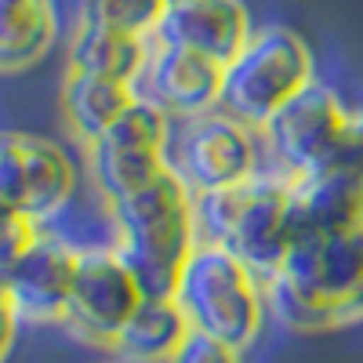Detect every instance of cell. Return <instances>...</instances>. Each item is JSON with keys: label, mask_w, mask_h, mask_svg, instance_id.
<instances>
[{"label": "cell", "mask_w": 363, "mask_h": 363, "mask_svg": "<svg viewBox=\"0 0 363 363\" xmlns=\"http://www.w3.org/2000/svg\"><path fill=\"white\" fill-rule=\"evenodd\" d=\"M164 11L167 0H80V22H95L135 37H153Z\"/></svg>", "instance_id": "obj_19"}, {"label": "cell", "mask_w": 363, "mask_h": 363, "mask_svg": "<svg viewBox=\"0 0 363 363\" xmlns=\"http://www.w3.org/2000/svg\"><path fill=\"white\" fill-rule=\"evenodd\" d=\"M44 225L29 222L22 215H11V211H0V280L11 272V265L22 258V251L37 240Z\"/></svg>", "instance_id": "obj_21"}, {"label": "cell", "mask_w": 363, "mask_h": 363, "mask_svg": "<svg viewBox=\"0 0 363 363\" xmlns=\"http://www.w3.org/2000/svg\"><path fill=\"white\" fill-rule=\"evenodd\" d=\"M330 171V167H327ZM335 171H352L363 178V102L352 106V120H349V135L342 142V153L335 160Z\"/></svg>", "instance_id": "obj_23"}, {"label": "cell", "mask_w": 363, "mask_h": 363, "mask_svg": "<svg viewBox=\"0 0 363 363\" xmlns=\"http://www.w3.org/2000/svg\"><path fill=\"white\" fill-rule=\"evenodd\" d=\"M167 4H178V0H167Z\"/></svg>", "instance_id": "obj_25"}, {"label": "cell", "mask_w": 363, "mask_h": 363, "mask_svg": "<svg viewBox=\"0 0 363 363\" xmlns=\"http://www.w3.org/2000/svg\"><path fill=\"white\" fill-rule=\"evenodd\" d=\"M142 291L131 277L124 258L116 247H80L77 255V272H73V291L62 323L69 335L91 345H109L124 330L131 313L138 309Z\"/></svg>", "instance_id": "obj_10"}, {"label": "cell", "mask_w": 363, "mask_h": 363, "mask_svg": "<svg viewBox=\"0 0 363 363\" xmlns=\"http://www.w3.org/2000/svg\"><path fill=\"white\" fill-rule=\"evenodd\" d=\"M313 80V51L306 48V40L287 26H265L255 29L251 40L222 66L218 109L244 120L247 128H262Z\"/></svg>", "instance_id": "obj_4"}, {"label": "cell", "mask_w": 363, "mask_h": 363, "mask_svg": "<svg viewBox=\"0 0 363 363\" xmlns=\"http://www.w3.org/2000/svg\"><path fill=\"white\" fill-rule=\"evenodd\" d=\"M116 363H128V359H116Z\"/></svg>", "instance_id": "obj_26"}, {"label": "cell", "mask_w": 363, "mask_h": 363, "mask_svg": "<svg viewBox=\"0 0 363 363\" xmlns=\"http://www.w3.org/2000/svg\"><path fill=\"white\" fill-rule=\"evenodd\" d=\"M135 102V87L124 80H109V77H95V73H77L69 69L66 87H62V109L69 128L80 135V142H95L102 138L113 120Z\"/></svg>", "instance_id": "obj_18"}, {"label": "cell", "mask_w": 363, "mask_h": 363, "mask_svg": "<svg viewBox=\"0 0 363 363\" xmlns=\"http://www.w3.org/2000/svg\"><path fill=\"white\" fill-rule=\"evenodd\" d=\"M135 95L160 106L167 116H200L222 102V66L149 37V55L135 80Z\"/></svg>", "instance_id": "obj_12"}, {"label": "cell", "mask_w": 363, "mask_h": 363, "mask_svg": "<svg viewBox=\"0 0 363 363\" xmlns=\"http://www.w3.org/2000/svg\"><path fill=\"white\" fill-rule=\"evenodd\" d=\"M287 225H291V244L306 236L363 225V178L335 167L291 178Z\"/></svg>", "instance_id": "obj_14"}, {"label": "cell", "mask_w": 363, "mask_h": 363, "mask_svg": "<svg viewBox=\"0 0 363 363\" xmlns=\"http://www.w3.org/2000/svg\"><path fill=\"white\" fill-rule=\"evenodd\" d=\"M58 37L55 0H0V73L37 66Z\"/></svg>", "instance_id": "obj_15"}, {"label": "cell", "mask_w": 363, "mask_h": 363, "mask_svg": "<svg viewBox=\"0 0 363 363\" xmlns=\"http://www.w3.org/2000/svg\"><path fill=\"white\" fill-rule=\"evenodd\" d=\"M186 335L189 323L174 298H142L124 330L116 335L113 352L128 363H167Z\"/></svg>", "instance_id": "obj_17"}, {"label": "cell", "mask_w": 363, "mask_h": 363, "mask_svg": "<svg viewBox=\"0 0 363 363\" xmlns=\"http://www.w3.org/2000/svg\"><path fill=\"white\" fill-rule=\"evenodd\" d=\"M265 306L272 309V316H277L280 323H287L291 330H330V327H335V320H330L320 306H313L306 294H298L280 277L265 280Z\"/></svg>", "instance_id": "obj_20"}, {"label": "cell", "mask_w": 363, "mask_h": 363, "mask_svg": "<svg viewBox=\"0 0 363 363\" xmlns=\"http://www.w3.org/2000/svg\"><path fill=\"white\" fill-rule=\"evenodd\" d=\"M251 33L255 29L244 0H178L167 4L153 37L225 66L251 40Z\"/></svg>", "instance_id": "obj_13"}, {"label": "cell", "mask_w": 363, "mask_h": 363, "mask_svg": "<svg viewBox=\"0 0 363 363\" xmlns=\"http://www.w3.org/2000/svg\"><path fill=\"white\" fill-rule=\"evenodd\" d=\"M171 135V116L149 99L135 95V102L113 120V128L87 145V160L95 186L106 203L142 189L164 171V149Z\"/></svg>", "instance_id": "obj_8"}, {"label": "cell", "mask_w": 363, "mask_h": 363, "mask_svg": "<svg viewBox=\"0 0 363 363\" xmlns=\"http://www.w3.org/2000/svg\"><path fill=\"white\" fill-rule=\"evenodd\" d=\"M77 255L80 247L66 244L62 236L44 229L37 233V240L0 280V291H4L18 323H62L73 291Z\"/></svg>", "instance_id": "obj_11"}, {"label": "cell", "mask_w": 363, "mask_h": 363, "mask_svg": "<svg viewBox=\"0 0 363 363\" xmlns=\"http://www.w3.org/2000/svg\"><path fill=\"white\" fill-rule=\"evenodd\" d=\"M106 207L116 233L113 247L131 269L142 298H174L182 262L196 247L193 193L164 167L142 189Z\"/></svg>", "instance_id": "obj_1"}, {"label": "cell", "mask_w": 363, "mask_h": 363, "mask_svg": "<svg viewBox=\"0 0 363 363\" xmlns=\"http://www.w3.org/2000/svg\"><path fill=\"white\" fill-rule=\"evenodd\" d=\"M145 55H149V37L120 33V29H106L95 22H77L69 40V69L124 80L135 87L145 66Z\"/></svg>", "instance_id": "obj_16"}, {"label": "cell", "mask_w": 363, "mask_h": 363, "mask_svg": "<svg viewBox=\"0 0 363 363\" xmlns=\"http://www.w3.org/2000/svg\"><path fill=\"white\" fill-rule=\"evenodd\" d=\"M15 313H11V306H8V298H4V291H0V363H4V356H8V349H11V338H15Z\"/></svg>", "instance_id": "obj_24"}, {"label": "cell", "mask_w": 363, "mask_h": 363, "mask_svg": "<svg viewBox=\"0 0 363 363\" xmlns=\"http://www.w3.org/2000/svg\"><path fill=\"white\" fill-rule=\"evenodd\" d=\"M164 167L193 196L233 189L265 167L262 135L258 128H247L225 109H211L200 116H171Z\"/></svg>", "instance_id": "obj_5"}, {"label": "cell", "mask_w": 363, "mask_h": 363, "mask_svg": "<svg viewBox=\"0 0 363 363\" xmlns=\"http://www.w3.org/2000/svg\"><path fill=\"white\" fill-rule=\"evenodd\" d=\"M167 363H240V349L211 335H200V330H189Z\"/></svg>", "instance_id": "obj_22"}, {"label": "cell", "mask_w": 363, "mask_h": 363, "mask_svg": "<svg viewBox=\"0 0 363 363\" xmlns=\"http://www.w3.org/2000/svg\"><path fill=\"white\" fill-rule=\"evenodd\" d=\"M287 189V174L262 167L233 189L193 196L196 244L225 247L240 262H247L262 280L277 277L291 247Z\"/></svg>", "instance_id": "obj_2"}, {"label": "cell", "mask_w": 363, "mask_h": 363, "mask_svg": "<svg viewBox=\"0 0 363 363\" xmlns=\"http://www.w3.org/2000/svg\"><path fill=\"white\" fill-rule=\"evenodd\" d=\"M73 182V160L62 145L0 131V211L44 225L69 203Z\"/></svg>", "instance_id": "obj_9"}, {"label": "cell", "mask_w": 363, "mask_h": 363, "mask_svg": "<svg viewBox=\"0 0 363 363\" xmlns=\"http://www.w3.org/2000/svg\"><path fill=\"white\" fill-rule=\"evenodd\" d=\"M349 120H352V109L327 84L313 80L258 128L265 167L280 171L287 178L335 167L342 142L349 135Z\"/></svg>", "instance_id": "obj_6"}, {"label": "cell", "mask_w": 363, "mask_h": 363, "mask_svg": "<svg viewBox=\"0 0 363 363\" xmlns=\"http://www.w3.org/2000/svg\"><path fill=\"white\" fill-rule=\"evenodd\" d=\"M277 277L320 306L335 327L363 320V225L294 240Z\"/></svg>", "instance_id": "obj_7"}, {"label": "cell", "mask_w": 363, "mask_h": 363, "mask_svg": "<svg viewBox=\"0 0 363 363\" xmlns=\"http://www.w3.org/2000/svg\"><path fill=\"white\" fill-rule=\"evenodd\" d=\"M174 301L189 330L247 349L265 320V280L218 244H196L178 272Z\"/></svg>", "instance_id": "obj_3"}]
</instances>
